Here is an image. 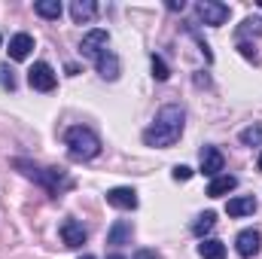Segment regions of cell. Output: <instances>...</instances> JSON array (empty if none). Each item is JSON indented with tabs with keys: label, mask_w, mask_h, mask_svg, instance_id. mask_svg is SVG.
Instances as JSON below:
<instances>
[{
	"label": "cell",
	"mask_w": 262,
	"mask_h": 259,
	"mask_svg": "<svg viewBox=\"0 0 262 259\" xmlns=\"http://www.w3.org/2000/svg\"><path fill=\"white\" fill-rule=\"evenodd\" d=\"M183 122H186V113L183 107L177 104H168L156 113L152 125L143 131V143L146 146H156V149H165V146H174L183 134Z\"/></svg>",
	"instance_id": "1"
},
{
	"label": "cell",
	"mask_w": 262,
	"mask_h": 259,
	"mask_svg": "<svg viewBox=\"0 0 262 259\" xmlns=\"http://www.w3.org/2000/svg\"><path fill=\"white\" fill-rule=\"evenodd\" d=\"M12 168H18L28 180L40 183L46 192H52V195H61L67 186H70V177H67L61 168H37V165L28 162V159H12Z\"/></svg>",
	"instance_id": "2"
},
{
	"label": "cell",
	"mask_w": 262,
	"mask_h": 259,
	"mask_svg": "<svg viewBox=\"0 0 262 259\" xmlns=\"http://www.w3.org/2000/svg\"><path fill=\"white\" fill-rule=\"evenodd\" d=\"M64 143L73 159H95L101 153V137L85 125H73L64 131Z\"/></svg>",
	"instance_id": "3"
},
{
	"label": "cell",
	"mask_w": 262,
	"mask_h": 259,
	"mask_svg": "<svg viewBox=\"0 0 262 259\" xmlns=\"http://www.w3.org/2000/svg\"><path fill=\"white\" fill-rule=\"evenodd\" d=\"M195 9H198V18L204 25H210V28H220L229 18V6L226 3H216V0H201Z\"/></svg>",
	"instance_id": "4"
},
{
	"label": "cell",
	"mask_w": 262,
	"mask_h": 259,
	"mask_svg": "<svg viewBox=\"0 0 262 259\" xmlns=\"http://www.w3.org/2000/svg\"><path fill=\"white\" fill-rule=\"evenodd\" d=\"M28 82H31V89H37V92H52L55 89V70L46 64V61H37V64L28 70Z\"/></svg>",
	"instance_id": "5"
},
{
	"label": "cell",
	"mask_w": 262,
	"mask_h": 259,
	"mask_svg": "<svg viewBox=\"0 0 262 259\" xmlns=\"http://www.w3.org/2000/svg\"><path fill=\"white\" fill-rule=\"evenodd\" d=\"M107 43H110V34L104 31V28H95V31H89L85 37H82V43H79V52L85 55V58H98L104 49H107Z\"/></svg>",
	"instance_id": "6"
},
{
	"label": "cell",
	"mask_w": 262,
	"mask_h": 259,
	"mask_svg": "<svg viewBox=\"0 0 262 259\" xmlns=\"http://www.w3.org/2000/svg\"><path fill=\"white\" fill-rule=\"evenodd\" d=\"M107 204L116 207V210H134L137 207V192L131 186H116L107 192Z\"/></svg>",
	"instance_id": "7"
},
{
	"label": "cell",
	"mask_w": 262,
	"mask_h": 259,
	"mask_svg": "<svg viewBox=\"0 0 262 259\" xmlns=\"http://www.w3.org/2000/svg\"><path fill=\"white\" fill-rule=\"evenodd\" d=\"M85 238H89V232H85L82 223H76V220H64L61 223V241H64V247H82Z\"/></svg>",
	"instance_id": "8"
},
{
	"label": "cell",
	"mask_w": 262,
	"mask_h": 259,
	"mask_svg": "<svg viewBox=\"0 0 262 259\" xmlns=\"http://www.w3.org/2000/svg\"><path fill=\"white\" fill-rule=\"evenodd\" d=\"M235 247H238V253H241L244 259L256 256V253H259V247H262V235L256 232V229H244V232L238 235Z\"/></svg>",
	"instance_id": "9"
},
{
	"label": "cell",
	"mask_w": 262,
	"mask_h": 259,
	"mask_svg": "<svg viewBox=\"0 0 262 259\" xmlns=\"http://www.w3.org/2000/svg\"><path fill=\"white\" fill-rule=\"evenodd\" d=\"M223 171V153L216 146H204L201 149V174L204 177H220Z\"/></svg>",
	"instance_id": "10"
},
{
	"label": "cell",
	"mask_w": 262,
	"mask_h": 259,
	"mask_svg": "<svg viewBox=\"0 0 262 259\" xmlns=\"http://www.w3.org/2000/svg\"><path fill=\"white\" fill-rule=\"evenodd\" d=\"M131 235H134V226H131V220H116V223L110 226V232H107V244H113V247L131 244Z\"/></svg>",
	"instance_id": "11"
},
{
	"label": "cell",
	"mask_w": 262,
	"mask_h": 259,
	"mask_svg": "<svg viewBox=\"0 0 262 259\" xmlns=\"http://www.w3.org/2000/svg\"><path fill=\"white\" fill-rule=\"evenodd\" d=\"M31 49H34V37L31 34H15L9 40V58L12 61H25L31 55Z\"/></svg>",
	"instance_id": "12"
},
{
	"label": "cell",
	"mask_w": 262,
	"mask_h": 259,
	"mask_svg": "<svg viewBox=\"0 0 262 259\" xmlns=\"http://www.w3.org/2000/svg\"><path fill=\"white\" fill-rule=\"evenodd\" d=\"M95 64H98V73H101L104 79H119V58H116L110 49H104V52L95 58Z\"/></svg>",
	"instance_id": "13"
},
{
	"label": "cell",
	"mask_w": 262,
	"mask_h": 259,
	"mask_svg": "<svg viewBox=\"0 0 262 259\" xmlns=\"http://www.w3.org/2000/svg\"><path fill=\"white\" fill-rule=\"evenodd\" d=\"M95 12H98L95 0H73V6H70V15H73L76 25H89L95 18Z\"/></svg>",
	"instance_id": "14"
},
{
	"label": "cell",
	"mask_w": 262,
	"mask_h": 259,
	"mask_svg": "<svg viewBox=\"0 0 262 259\" xmlns=\"http://www.w3.org/2000/svg\"><path fill=\"white\" fill-rule=\"evenodd\" d=\"M253 210H256V198H253V195L229 198V204H226V213H229V217H247V213H253Z\"/></svg>",
	"instance_id": "15"
},
{
	"label": "cell",
	"mask_w": 262,
	"mask_h": 259,
	"mask_svg": "<svg viewBox=\"0 0 262 259\" xmlns=\"http://www.w3.org/2000/svg\"><path fill=\"white\" fill-rule=\"evenodd\" d=\"M235 186H238V177H232V174H220V177H213V180H210L207 195H210V198H220V195L232 192Z\"/></svg>",
	"instance_id": "16"
},
{
	"label": "cell",
	"mask_w": 262,
	"mask_h": 259,
	"mask_svg": "<svg viewBox=\"0 0 262 259\" xmlns=\"http://www.w3.org/2000/svg\"><path fill=\"white\" fill-rule=\"evenodd\" d=\"M198 253H201V259H226V244L216 238H207L198 244Z\"/></svg>",
	"instance_id": "17"
},
{
	"label": "cell",
	"mask_w": 262,
	"mask_h": 259,
	"mask_svg": "<svg viewBox=\"0 0 262 259\" xmlns=\"http://www.w3.org/2000/svg\"><path fill=\"white\" fill-rule=\"evenodd\" d=\"M34 12L55 21V18H61V3H58V0H37V3H34Z\"/></svg>",
	"instance_id": "18"
},
{
	"label": "cell",
	"mask_w": 262,
	"mask_h": 259,
	"mask_svg": "<svg viewBox=\"0 0 262 259\" xmlns=\"http://www.w3.org/2000/svg\"><path fill=\"white\" fill-rule=\"evenodd\" d=\"M213 226H216V213H213V210H204V213H201V217L195 220V226H192V232H195L198 238L204 241V235H207V232H210Z\"/></svg>",
	"instance_id": "19"
},
{
	"label": "cell",
	"mask_w": 262,
	"mask_h": 259,
	"mask_svg": "<svg viewBox=\"0 0 262 259\" xmlns=\"http://www.w3.org/2000/svg\"><path fill=\"white\" fill-rule=\"evenodd\" d=\"M241 143L244 146H262V125H250L241 131Z\"/></svg>",
	"instance_id": "20"
},
{
	"label": "cell",
	"mask_w": 262,
	"mask_h": 259,
	"mask_svg": "<svg viewBox=\"0 0 262 259\" xmlns=\"http://www.w3.org/2000/svg\"><path fill=\"white\" fill-rule=\"evenodd\" d=\"M149 61H152V76H156V79H159V82H165V79H168V76H171V70H168V64H165V61H162V58H159V55H152V58H149Z\"/></svg>",
	"instance_id": "21"
},
{
	"label": "cell",
	"mask_w": 262,
	"mask_h": 259,
	"mask_svg": "<svg viewBox=\"0 0 262 259\" xmlns=\"http://www.w3.org/2000/svg\"><path fill=\"white\" fill-rule=\"evenodd\" d=\"M0 85L9 89V92L15 89V70H12L9 64H0Z\"/></svg>",
	"instance_id": "22"
},
{
	"label": "cell",
	"mask_w": 262,
	"mask_h": 259,
	"mask_svg": "<svg viewBox=\"0 0 262 259\" xmlns=\"http://www.w3.org/2000/svg\"><path fill=\"white\" fill-rule=\"evenodd\" d=\"M244 34H262V18H247L244 25H241V31H238V37H244Z\"/></svg>",
	"instance_id": "23"
},
{
	"label": "cell",
	"mask_w": 262,
	"mask_h": 259,
	"mask_svg": "<svg viewBox=\"0 0 262 259\" xmlns=\"http://www.w3.org/2000/svg\"><path fill=\"white\" fill-rule=\"evenodd\" d=\"M238 49H241V55H244V58H247V61H253V64H256V61H259V55H256V49H253V46H250V43H238Z\"/></svg>",
	"instance_id": "24"
},
{
	"label": "cell",
	"mask_w": 262,
	"mask_h": 259,
	"mask_svg": "<svg viewBox=\"0 0 262 259\" xmlns=\"http://www.w3.org/2000/svg\"><path fill=\"white\" fill-rule=\"evenodd\" d=\"M192 177V168L189 165H177L174 168V180H189Z\"/></svg>",
	"instance_id": "25"
},
{
	"label": "cell",
	"mask_w": 262,
	"mask_h": 259,
	"mask_svg": "<svg viewBox=\"0 0 262 259\" xmlns=\"http://www.w3.org/2000/svg\"><path fill=\"white\" fill-rule=\"evenodd\" d=\"M134 259H162V256H159L156 250H137V253H134Z\"/></svg>",
	"instance_id": "26"
},
{
	"label": "cell",
	"mask_w": 262,
	"mask_h": 259,
	"mask_svg": "<svg viewBox=\"0 0 262 259\" xmlns=\"http://www.w3.org/2000/svg\"><path fill=\"white\" fill-rule=\"evenodd\" d=\"M110 259H125V256H119V253H113V256H110Z\"/></svg>",
	"instance_id": "27"
},
{
	"label": "cell",
	"mask_w": 262,
	"mask_h": 259,
	"mask_svg": "<svg viewBox=\"0 0 262 259\" xmlns=\"http://www.w3.org/2000/svg\"><path fill=\"white\" fill-rule=\"evenodd\" d=\"M256 165H259V171H262V153H259V162H256Z\"/></svg>",
	"instance_id": "28"
},
{
	"label": "cell",
	"mask_w": 262,
	"mask_h": 259,
	"mask_svg": "<svg viewBox=\"0 0 262 259\" xmlns=\"http://www.w3.org/2000/svg\"><path fill=\"white\" fill-rule=\"evenodd\" d=\"M79 259H95V256H79Z\"/></svg>",
	"instance_id": "29"
},
{
	"label": "cell",
	"mask_w": 262,
	"mask_h": 259,
	"mask_svg": "<svg viewBox=\"0 0 262 259\" xmlns=\"http://www.w3.org/2000/svg\"><path fill=\"white\" fill-rule=\"evenodd\" d=\"M0 43H3V40H0Z\"/></svg>",
	"instance_id": "30"
}]
</instances>
